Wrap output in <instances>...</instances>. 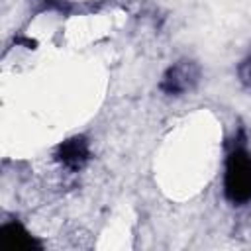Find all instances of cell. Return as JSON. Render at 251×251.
Returning a JSON list of instances; mask_svg holds the SVG:
<instances>
[{"label": "cell", "mask_w": 251, "mask_h": 251, "mask_svg": "<svg viewBox=\"0 0 251 251\" xmlns=\"http://www.w3.org/2000/svg\"><path fill=\"white\" fill-rule=\"evenodd\" d=\"M241 78H243L247 84H251V59L241 65Z\"/></svg>", "instance_id": "277c9868"}, {"label": "cell", "mask_w": 251, "mask_h": 251, "mask_svg": "<svg viewBox=\"0 0 251 251\" xmlns=\"http://www.w3.org/2000/svg\"><path fill=\"white\" fill-rule=\"evenodd\" d=\"M194 82H196L194 65L192 63H180V65H175L167 71V75L161 82V88L167 94H180V92L188 90Z\"/></svg>", "instance_id": "7a4b0ae2"}, {"label": "cell", "mask_w": 251, "mask_h": 251, "mask_svg": "<svg viewBox=\"0 0 251 251\" xmlns=\"http://www.w3.org/2000/svg\"><path fill=\"white\" fill-rule=\"evenodd\" d=\"M59 157L69 169H80L84 165V161L88 159V147H86L84 139H71L61 145Z\"/></svg>", "instance_id": "3957f363"}, {"label": "cell", "mask_w": 251, "mask_h": 251, "mask_svg": "<svg viewBox=\"0 0 251 251\" xmlns=\"http://www.w3.org/2000/svg\"><path fill=\"white\" fill-rule=\"evenodd\" d=\"M226 194L233 202H245L251 198V157L243 149L235 151L227 161Z\"/></svg>", "instance_id": "6da1fadb"}]
</instances>
